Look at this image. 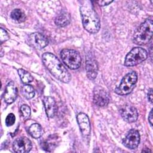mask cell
<instances>
[{
  "label": "cell",
  "mask_w": 153,
  "mask_h": 153,
  "mask_svg": "<svg viewBox=\"0 0 153 153\" xmlns=\"http://www.w3.org/2000/svg\"><path fill=\"white\" fill-rule=\"evenodd\" d=\"M28 41L30 45L38 50L44 48L48 44L47 39L42 34L38 32L31 33L29 36Z\"/></svg>",
  "instance_id": "10"
},
{
  "label": "cell",
  "mask_w": 153,
  "mask_h": 153,
  "mask_svg": "<svg viewBox=\"0 0 153 153\" xmlns=\"http://www.w3.org/2000/svg\"><path fill=\"white\" fill-rule=\"evenodd\" d=\"M29 133L30 135L35 139H38L41 137L44 131L42 127L40 124L38 123L32 124L29 128Z\"/></svg>",
  "instance_id": "17"
},
{
  "label": "cell",
  "mask_w": 153,
  "mask_h": 153,
  "mask_svg": "<svg viewBox=\"0 0 153 153\" xmlns=\"http://www.w3.org/2000/svg\"><path fill=\"white\" fill-rule=\"evenodd\" d=\"M3 56V51H2V49L1 48V56L2 57Z\"/></svg>",
  "instance_id": "27"
},
{
  "label": "cell",
  "mask_w": 153,
  "mask_h": 153,
  "mask_svg": "<svg viewBox=\"0 0 153 153\" xmlns=\"http://www.w3.org/2000/svg\"><path fill=\"white\" fill-rule=\"evenodd\" d=\"M153 22L151 19H147L137 29L133 35V42L139 45L147 44L152 36Z\"/></svg>",
  "instance_id": "3"
},
{
  "label": "cell",
  "mask_w": 153,
  "mask_h": 153,
  "mask_svg": "<svg viewBox=\"0 0 153 153\" xmlns=\"http://www.w3.org/2000/svg\"><path fill=\"white\" fill-rule=\"evenodd\" d=\"M9 39V35L7 32L3 29L2 28H1V33H0V41L1 43H2L3 42L6 41Z\"/></svg>",
  "instance_id": "23"
},
{
  "label": "cell",
  "mask_w": 153,
  "mask_h": 153,
  "mask_svg": "<svg viewBox=\"0 0 153 153\" xmlns=\"http://www.w3.org/2000/svg\"><path fill=\"white\" fill-rule=\"evenodd\" d=\"M76 120L82 135L87 138L90 136L91 131V126L87 114L81 112L77 115Z\"/></svg>",
  "instance_id": "13"
},
{
  "label": "cell",
  "mask_w": 153,
  "mask_h": 153,
  "mask_svg": "<svg viewBox=\"0 0 153 153\" xmlns=\"http://www.w3.org/2000/svg\"><path fill=\"white\" fill-rule=\"evenodd\" d=\"M17 96V89L13 81L9 82L6 85L4 94V99L7 103L10 104L15 101Z\"/></svg>",
  "instance_id": "14"
},
{
  "label": "cell",
  "mask_w": 153,
  "mask_h": 153,
  "mask_svg": "<svg viewBox=\"0 0 153 153\" xmlns=\"http://www.w3.org/2000/svg\"><path fill=\"white\" fill-rule=\"evenodd\" d=\"M148 121L151 126H152V109H151L149 116H148Z\"/></svg>",
  "instance_id": "26"
},
{
  "label": "cell",
  "mask_w": 153,
  "mask_h": 153,
  "mask_svg": "<svg viewBox=\"0 0 153 153\" xmlns=\"http://www.w3.org/2000/svg\"><path fill=\"white\" fill-rule=\"evenodd\" d=\"M148 98L149 101L151 103H152V99H153V96H152V89L150 88L148 93Z\"/></svg>",
  "instance_id": "25"
},
{
  "label": "cell",
  "mask_w": 153,
  "mask_h": 153,
  "mask_svg": "<svg viewBox=\"0 0 153 153\" xmlns=\"http://www.w3.org/2000/svg\"><path fill=\"white\" fill-rule=\"evenodd\" d=\"M137 80V74L132 71L126 74L122 79L120 84L115 89V92L119 95H127L133 90Z\"/></svg>",
  "instance_id": "4"
},
{
  "label": "cell",
  "mask_w": 153,
  "mask_h": 153,
  "mask_svg": "<svg viewBox=\"0 0 153 153\" xmlns=\"http://www.w3.org/2000/svg\"><path fill=\"white\" fill-rule=\"evenodd\" d=\"M80 13L84 28L90 33H97L100 28V19L90 1L82 2Z\"/></svg>",
  "instance_id": "1"
},
{
  "label": "cell",
  "mask_w": 153,
  "mask_h": 153,
  "mask_svg": "<svg viewBox=\"0 0 153 153\" xmlns=\"http://www.w3.org/2000/svg\"><path fill=\"white\" fill-rule=\"evenodd\" d=\"M22 93L23 96L27 99H30L33 98L35 96L34 88L32 86L28 84L23 86L22 88Z\"/></svg>",
  "instance_id": "19"
},
{
  "label": "cell",
  "mask_w": 153,
  "mask_h": 153,
  "mask_svg": "<svg viewBox=\"0 0 153 153\" xmlns=\"http://www.w3.org/2000/svg\"><path fill=\"white\" fill-rule=\"evenodd\" d=\"M18 74L22 81L25 84H28L33 81V77L30 74L23 69H18Z\"/></svg>",
  "instance_id": "18"
},
{
  "label": "cell",
  "mask_w": 153,
  "mask_h": 153,
  "mask_svg": "<svg viewBox=\"0 0 153 153\" xmlns=\"http://www.w3.org/2000/svg\"><path fill=\"white\" fill-rule=\"evenodd\" d=\"M71 22L70 14L65 11L59 13L55 19V23L59 27H65L69 24Z\"/></svg>",
  "instance_id": "16"
},
{
  "label": "cell",
  "mask_w": 153,
  "mask_h": 153,
  "mask_svg": "<svg viewBox=\"0 0 153 153\" xmlns=\"http://www.w3.org/2000/svg\"><path fill=\"white\" fill-rule=\"evenodd\" d=\"M85 69L87 77L91 80L94 79L97 75L98 66L97 61L91 53H88L87 56Z\"/></svg>",
  "instance_id": "11"
},
{
  "label": "cell",
  "mask_w": 153,
  "mask_h": 153,
  "mask_svg": "<svg viewBox=\"0 0 153 153\" xmlns=\"http://www.w3.org/2000/svg\"><path fill=\"white\" fill-rule=\"evenodd\" d=\"M20 112H21L22 117L24 118L27 119L30 115V113H31L30 108L29 106H27L26 105H23L20 107Z\"/></svg>",
  "instance_id": "21"
},
{
  "label": "cell",
  "mask_w": 153,
  "mask_h": 153,
  "mask_svg": "<svg viewBox=\"0 0 153 153\" xmlns=\"http://www.w3.org/2000/svg\"><path fill=\"white\" fill-rule=\"evenodd\" d=\"M112 2H113L112 1H97V3L100 6H105V5H109Z\"/></svg>",
  "instance_id": "24"
},
{
  "label": "cell",
  "mask_w": 153,
  "mask_h": 153,
  "mask_svg": "<svg viewBox=\"0 0 153 153\" xmlns=\"http://www.w3.org/2000/svg\"><path fill=\"white\" fill-rule=\"evenodd\" d=\"M43 103L47 116L49 118L54 117L57 110V107L54 98L50 96L45 97L43 99Z\"/></svg>",
  "instance_id": "15"
},
{
  "label": "cell",
  "mask_w": 153,
  "mask_h": 153,
  "mask_svg": "<svg viewBox=\"0 0 153 153\" xmlns=\"http://www.w3.org/2000/svg\"><path fill=\"white\" fill-rule=\"evenodd\" d=\"M120 113L123 118L128 123H134L138 118L137 109L130 105H124L120 109Z\"/></svg>",
  "instance_id": "7"
},
{
  "label": "cell",
  "mask_w": 153,
  "mask_h": 153,
  "mask_svg": "<svg viewBox=\"0 0 153 153\" xmlns=\"http://www.w3.org/2000/svg\"><path fill=\"white\" fill-rule=\"evenodd\" d=\"M148 57L147 51L140 47H134L126 55L124 65L126 66H134L142 63Z\"/></svg>",
  "instance_id": "6"
},
{
  "label": "cell",
  "mask_w": 153,
  "mask_h": 153,
  "mask_svg": "<svg viewBox=\"0 0 153 153\" xmlns=\"http://www.w3.org/2000/svg\"><path fill=\"white\" fill-rule=\"evenodd\" d=\"M94 103L99 106H106L109 102V96L108 92L101 87H96L93 94Z\"/></svg>",
  "instance_id": "12"
},
{
  "label": "cell",
  "mask_w": 153,
  "mask_h": 153,
  "mask_svg": "<svg viewBox=\"0 0 153 153\" xmlns=\"http://www.w3.org/2000/svg\"><path fill=\"white\" fill-rule=\"evenodd\" d=\"M32 147L31 141L26 137H20L16 139L13 144L14 152L17 153H26L29 152Z\"/></svg>",
  "instance_id": "9"
},
{
  "label": "cell",
  "mask_w": 153,
  "mask_h": 153,
  "mask_svg": "<svg viewBox=\"0 0 153 153\" xmlns=\"http://www.w3.org/2000/svg\"><path fill=\"white\" fill-rule=\"evenodd\" d=\"M11 17L19 22H22L25 20L26 16L25 13L20 9H14L11 13Z\"/></svg>",
  "instance_id": "20"
},
{
  "label": "cell",
  "mask_w": 153,
  "mask_h": 153,
  "mask_svg": "<svg viewBox=\"0 0 153 153\" xmlns=\"http://www.w3.org/2000/svg\"><path fill=\"white\" fill-rule=\"evenodd\" d=\"M16 121L15 115L13 113L9 114L5 118V124L7 126H13Z\"/></svg>",
  "instance_id": "22"
},
{
  "label": "cell",
  "mask_w": 153,
  "mask_h": 153,
  "mask_svg": "<svg viewBox=\"0 0 153 153\" xmlns=\"http://www.w3.org/2000/svg\"><path fill=\"white\" fill-rule=\"evenodd\" d=\"M42 62L46 68L57 79L64 83L70 81V74L55 55L50 53L43 54Z\"/></svg>",
  "instance_id": "2"
},
{
  "label": "cell",
  "mask_w": 153,
  "mask_h": 153,
  "mask_svg": "<svg viewBox=\"0 0 153 153\" xmlns=\"http://www.w3.org/2000/svg\"><path fill=\"white\" fill-rule=\"evenodd\" d=\"M60 57L66 66L71 69H78L81 66V57L76 50L63 49L60 52Z\"/></svg>",
  "instance_id": "5"
},
{
  "label": "cell",
  "mask_w": 153,
  "mask_h": 153,
  "mask_svg": "<svg viewBox=\"0 0 153 153\" xmlns=\"http://www.w3.org/2000/svg\"><path fill=\"white\" fill-rule=\"evenodd\" d=\"M140 143V134L137 130L131 129L123 140V145L130 149L136 148Z\"/></svg>",
  "instance_id": "8"
}]
</instances>
